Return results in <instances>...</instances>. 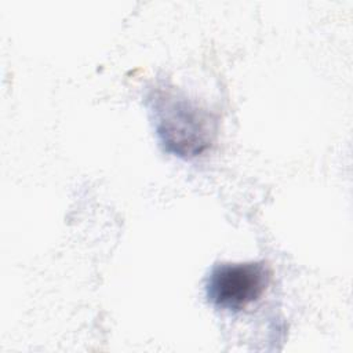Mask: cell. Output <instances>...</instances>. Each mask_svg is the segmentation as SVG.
Masks as SVG:
<instances>
[{
	"mask_svg": "<svg viewBox=\"0 0 353 353\" xmlns=\"http://www.w3.org/2000/svg\"><path fill=\"white\" fill-rule=\"evenodd\" d=\"M150 101L159 138L168 152L188 159L210 148L216 121L207 109L171 90H159Z\"/></svg>",
	"mask_w": 353,
	"mask_h": 353,
	"instance_id": "1",
	"label": "cell"
},
{
	"mask_svg": "<svg viewBox=\"0 0 353 353\" xmlns=\"http://www.w3.org/2000/svg\"><path fill=\"white\" fill-rule=\"evenodd\" d=\"M269 280L270 272L265 262L218 263L208 276L205 292L214 306L237 312L256 301Z\"/></svg>",
	"mask_w": 353,
	"mask_h": 353,
	"instance_id": "2",
	"label": "cell"
}]
</instances>
